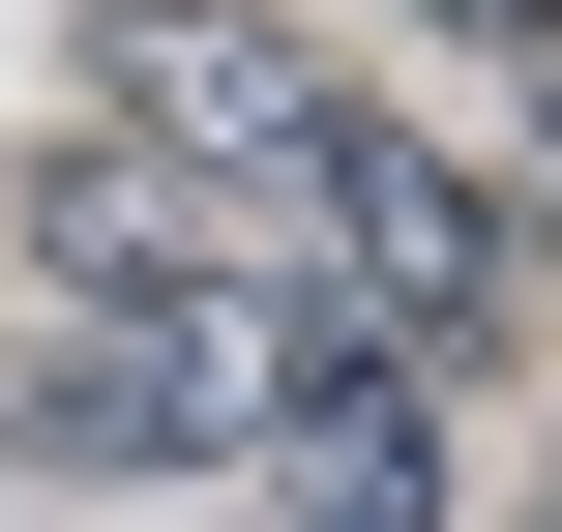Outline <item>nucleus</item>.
I'll return each mask as SVG.
<instances>
[{
	"label": "nucleus",
	"instance_id": "1",
	"mask_svg": "<svg viewBox=\"0 0 562 532\" xmlns=\"http://www.w3.org/2000/svg\"><path fill=\"white\" fill-rule=\"evenodd\" d=\"M89 118H119L148 178H237V207H326V148H356V89H326L267 0H89Z\"/></svg>",
	"mask_w": 562,
	"mask_h": 532
},
{
	"label": "nucleus",
	"instance_id": "2",
	"mask_svg": "<svg viewBox=\"0 0 562 532\" xmlns=\"http://www.w3.org/2000/svg\"><path fill=\"white\" fill-rule=\"evenodd\" d=\"M0 415H30V474H178L267 415V296H89V326H30Z\"/></svg>",
	"mask_w": 562,
	"mask_h": 532
},
{
	"label": "nucleus",
	"instance_id": "3",
	"mask_svg": "<svg viewBox=\"0 0 562 532\" xmlns=\"http://www.w3.org/2000/svg\"><path fill=\"white\" fill-rule=\"evenodd\" d=\"M267 503L296 532H445V415H415V355L385 326H326V296H267Z\"/></svg>",
	"mask_w": 562,
	"mask_h": 532
},
{
	"label": "nucleus",
	"instance_id": "4",
	"mask_svg": "<svg viewBox=\"0 0 562 532\" xmlns=\"http://www.w3.org/2000/svg\"><path fill=\"white\" fill-rule=\"evenodd\" d=\"M326 326H385V355H415V385H445V355H474V326H504V207H474V178H445V148H385V118H356V148H326Z\"/></svg>",
	"mask_w": 562,
	"mask_h": 532
},
{
	"label": "nucleus",
	"instance_id": "5",
	"mask_svg": "<svg viewBox=\"0 0 562 532\" xmlns=\"http://www.w3.org/2000/svg\"><path fill=\"white\" fill-rule=\"evenodd\" d=\"M415 30H445V59H504V89L562 59V0H415Z\"/></svg>",
	"mask_w": 562,
	"mask_h": 532
},
{
	"label": "nucleus",
	"instance_id": "6",
	"mask_svg": "<svg viewBox=\"0 0 562 532\" xmlns=\"http://www.w3.org/2000/svg\"><path fill=\"white\" fill-rule=\"evenodd\" d=\"M533 148H562V59H533Z\"/></svg>",
	"mask_w": 562,
	"mask_h": 532
},
{
	"label": "nucleus",
	"instance_id": "7",
	"mask_svg": "<svg viewBox=\"0 0 562 532\" xmlns=\"http://www.w3.org/2000/svg\"><path fill=\"white\" fill-rule=\"evenodd\" d=\"M533 532H562V503H533Z\"/></svg>",
	"mask_w": 562,
	"mask_h": 532
}]
</instances>
